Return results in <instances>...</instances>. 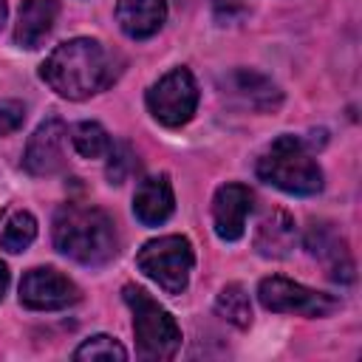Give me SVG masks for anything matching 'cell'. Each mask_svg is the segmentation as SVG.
<instances>
[{"mask_svg": "<svg viewBox=\"0 0 362 362\" xmlns=\"http://www.w3.org/2000/svg\"><path fill=\"white\" fill-rule=\"evenodd\" d=\"M40 76L62 99L79 102L107 88L116 76V68L107 48L99 40L76 37L57 45L45 57V62L40 65Z\"/></svg>", "mask_w": 362, "mask_h": 362, "instance_id": "6da1fadb", "label": "cell"}, {"mask_svg": "<svg viewBox=\"0 0 362 362\" xmlns=\"http://www.w3.org/2000/svg\"><path fill=\"white\" fill-rule=\"evenodd\" d=\"M54 246L82 266H105L119 255L113 218L88 204H65L54 215Z\"/></svg>", "mask_w": 362, "mask_h": 362, "instance_id": "7a4b0ae2", "label": "cell"}, {"mask_svg": "<svg viewBox=\"0 0 362 362\" xmlns=\"http://www.w3.org/2000/svg\"><path fill=\"white\" fill-rule=\"evenodd\" d=\"M260 181L288 195H317L322 189V170L297 136H280L257 161Z\"/></svg>", "mask_w": 362, "mask_h": 362, "instance_id": "3957f363", "label": "cell"}, {"mask_svg": "<svg viewBox=\"0 0 362 362\" xmlns=\"http://www.w3.org/2000/svg\"><path fill=\"white\" fill-rule=\"evenodd\" d=\"M122 297L133 311V334H136L139 356L150 362L173 359L181 345V328L170 317V311L161 308L144 288L133 283L122 288Z\"/></svg>", "mask_w": 362, "mask_h": 362, "instance_id": "277c9868", "label": "cell"}, {"mask_svg": "<svg viewBox=\"0 0 362 362\" xmlns=\"http://www.w3.org/2000/svg\"><path fill=\"white\" fill-rule=\"evenodd\" d=\"M192 263L195 255L184 235H164L147 240L136 255V266L144 272V277H150L167 294H181L187 288Z\"/></svg>", "mask_w": 362, "mask_h": 362, "instance_id": "5b68a950", "label": "cell"}, {"mask_svg": "<svg viewBox=\"0 0 362 362\" xmlns=\"http://www.w3.org/2000/svg\"><path fill=\"white\" fill-rule=\"evenodd\" d=\"M147 107L164 127H181L198 107V85L187 68H173L147 90Z\"/></svg>", "mask_w": 362, "mask_h": 362, "instance_id": "8992f818", "label": "cell"}, {"mask_svg": "<svg viewBox=\"0 0 362 362\" xmlns=\"http://www.w3.org/2000/svg\"><path fill=\"white\" fill-rule=\"evenodd\" d=\"M257 297L263 308L274 314H303V317H328L339 308V303L331 294L314 291L308 286H300L286 277H263L257 286Z\"/></svg>", "mask_w": 362, "mask_h": 362, "instance_id": "52a82bcc", "label": "cell"}, {"mask_svg": "<svg viewBox=\"0 0 362 362\" xmlns=\"http://www.w3.org/2000/svg\"><path fill=\"white\" fill-rule=\"evenodd\" d=\"M76 300H79L76 283L51 266L31 269L20 280V303L31 311H59L74 305Z\"/></svg>", "mask_w": 362, "mask_h": 362, "instance_id": "ba28073f", "label": "cell"}, {"mask_svg": "<svg viewBox=\"0 0 362 362\" xmlns=\"http://www.w3.org/2000/svg\"><path fill=\"white\" fill-rule=\"evenodd\" d=\"M65 139L68 130L59 119H45L34 136L25 144L23 153V167L31 175H54L65 167Z\"/></svg>", "mask_w": 362, "mask_h": 362, "instance_id": "9c48e42d", "label": "cell"}, {"mask_svg": "<svg viewBox=\"0 0 362 362\" xmlns=\"http://www.w3.org/2000/svg\"><path fill=\"white\" fill-rule=\"evenodd\" d=\"M252 189L243 184H223L218 187L212 198V221H215V235L221 240H238L246 229V218L252 212Z\"/></svg>", "mask_w": 362, "mask_h": 362, "instance_id": "30bf717a", "label": "cell"}, {"mask_svg": "<svg viewBox=\"0 0 362 362\" xmlns=\"http://www.w3.org/2000/svg\"><path fill=\"white\" fill-rule=\"evenodd\" d=\"M57 14H59L57 0H23L17 28H14V42L28 51L40 48L45 42V37L54 31Z\"/></svg>", "mask_w": 362, "mask_h": 362, "instance_id": "8fae6325", "label": "cell"}, {"mask_svg": "<svg viewBox=\"0 0 362 362\" xmlns=\"http://www.w3.org/2000/svg\"><path fill=\"white\" fill-rule=\"evenodd\" d=\"M175 209L173 187L167 175H150L136 187L133 195V212L144 226H158L164 223Z\"/></svg>", "mask_w": 362, "mask_h": 362, "instance_id": "7c38bea8", "label": "cell"}, {"mask_svg": "<svg viewBox=\"0 0 362 362\" xmlns=\"http://www.w3.org/2000/svg\"><path fill=\"white\" fill-rule=\"evenodd\" d=\"M305 246H308V252L314 257L328 263V272H331L334 280H342V283L354 280V260H351V255L345 249V240L328 223H314L308 229Z\"/></svg>", "mask_w": 362, "mask_h": 362, "instance_id": "4fadbf2b", "label": "cell"}, {"mask_svg": "<svg viewBox=\"0 0 362 362\" xmlns=\"http://www.w3.org/2000/svg\"><path fill=\"white\" fill-rule=\"evenodd\" d=\"M116 20L130 40H147L164 25L167 3L164 0H119Z\"/></svg>", "mask_w": 362, "mask_h": 362, "instance_id": "5bb4252c", "label": "cell"}, {"mask_svg": "<svg viewBox=\"0 0 362 362\" xmlns=\"http://www.w3.org/2000/svg\"><path fill=\"white\" fill-rule=\"evenodd\" d=\"M297 246V226L294 218L283 209H272L263 215L255 232V249L263 257H288L291 249Z\"/></svg>", "mask_w": 362, "mask_h": 362, "instance_id": "9a60e30c", "label": "cell"}, {"mask_svg": "<svg viewBox=\"0 0 362 362\" xmlns=\"http://www.w3.org/2000/svg\"><path fill=\"white\" fill-rule=\"evenodd\" d=\"M229 88H232V93H238L243 99V105H249L255 110H274L283 99V93L277 90V85L269 76L246 71V68L229 74Z\"/></svg>", "mask_w": 362, "mask_h": 362, "instance_id": "2e32d148", "label": "cell"}, {"mask_svg": "<svg viewBox=\"0 0 362 362\" xmlns=\"http://www.w3.org/2000/svg\"><path fill=\"white\" fill-rule=\"evenodd\" d=\"M215 311L235 328L252 325V303H249V294L243 291V286H238V283H229L226 288H221V294L215 300Z\"/></svg>", "mask_w": 362, "mask_h": 362, "instance_id": "e0dca14e", "label": "cell"}, {"mask_svg": "<svg viewBox=\"0 0 362 362\" xmlns=\"http://www.w3.org/2000/svg\"><path fill=\"white\" fill-rule=\"evenodd\" d=\"M71 141H74V150L82 158H99V156L110 153V144H113L107 130L99 122H79L71 130Z\"/></svg>", "mask_w": 362, "mask_h": 362, "instance_id": "ac0fdd59", "label": "cell"}, {"mask_svg": "<svg viewBox=\"0 0 362 362\" xmlns=\"http://www.w3.org/2000/svg\"><path fill=\"white\" fill-rule=\"evenodd\" d=\"M34 238H37V221H34V215L31 212H14L8 218V223H6V229H3L0 243H3L6 252L17 255V252L28 249L34 243Z\"/></svg>", "mask_w": 362, "mask_h": 362, "instance_id": "d6986e66", "label": "cell"}, {"mask_svg": "<svg viewBox=\"0 0 362 362\" xmlns=\"http://www.w3.org/2000/svg\"><path fill=\"white\" fill-rule=\"evenodd\" d=\"M74 359L79 362H96V359H116V362H124L127 359V351L107 334H96L90 339H85L76 351H74Z\"/></svg>", "mask_w": 362, "mask_h": 362, "instance_id": "ffe728a7", "label": "cell"}, {"mask_svg": "<svg viewBox=\"0 0 362 362\" xmlns=\"http://www.w3.org/2000/svg\"><path fill=\"white\" fill-rule=\"evenodd\" d=\"M136 167L139 164H136L130 144H110V161H107V181L110 184H122Z\"/></svg>", "mask_w": 362, "mask_h": 362, "instance_id": "44dd1931", "label": "cell"}, {"mask_svg": "<svg viewBox=\"0 0 362 362\" xmlns=\"http://www.w3.org/2000/svg\"><path fill=\"white\" fill-rule=\"evenodd\" d=\"M23 119H25L23 105H17V102H3V105H0V136L14 133V130L23 124Z\"/></svg>", "mask_w": 362, "mask_h": 362, "instance_id": "7402d4cb", "label": "cell"}, {"mask_svg": "<svg viewBox=\"0 0 362 362\" xmlns=\"http://www.w3.org/2000/svg\"><path fill=\"white\" fill-rule=\"evenodd\" d=\"M215 8H218V14H235V11H240L243 8V0H215Z\"/></svg>", "mask_w": 362, "mask_h": 362, "instance_id": "603a6c76", "label": "cell"}, {"mask_svg": "<svg viewBox=\"0 0 362 362\" xmlns=\"http://www.w3.org/2000/svg\"><path fill=\"white\" fill-rule=\"evenodd\" d=\"M6 288H8V269H6V263L0 260V300H3Z\"/></svg>", "mask_w": 362, "mask_h": 362, "instance_id": "cb8c5ba5", "label": "cell"}, {"mask_svg": "<svg viewBox=\"0 0 362 362\" xmlns=\"http://www.w3.org/2000/svg\"><path fill=\"white\" fill-rule=\"evenodd\" d=\"M6 17H8V6H6V0H0V28L6 25Z\"/></svg>", "mask_w": 362, "mask_h": 362, "instance_id": "d4e9b609", "label": "cell"}]
</instances>
